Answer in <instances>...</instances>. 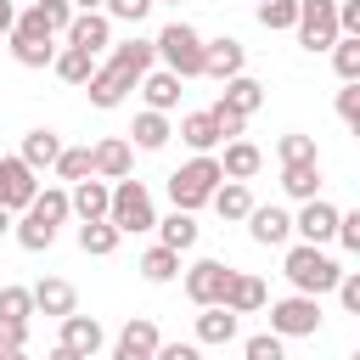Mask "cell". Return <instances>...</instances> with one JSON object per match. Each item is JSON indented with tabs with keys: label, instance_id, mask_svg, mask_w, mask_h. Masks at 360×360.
<instances>
[{
	"label": "cell",
	"instance_id": "4",
	"mask_svg": "<svg viewBox=\"0 0 360 360\" xmlns=\"http://www.w3.org/2000/svg\"><path fill=\"white\" fill-rule=\"evenodd\" d=\"M107 225H112L118 236H135V231H152V225H158L146 180H112V197H107Z\"/></svg>",
	"mask_w": 360,
	"mask_h": 360
},
{
	"label": "cell",
	"instance_id": "21",
	"mask_svg": "<svg viewBox=\"0 0 360 360\" xmlns=\"http://www.w3.org/2000/svg\"><path fill=\"white\" fill-rule=\"evenodd\" d=\"M107 197H112V186L90 174V180H79V186L68 191V208H73L79 219H107Z\"/></svg>",
	"mask_w": 360,
	"mask_h": 360
},
{
	"label": "cell",
	"instance_id": "3",
	"mask_svg": "<svg viewBox=\"0 0 360 360\" xmlns=\"http://www.w3.org/2000/svg\"><path fill=\"white\" fill-rule=\"evenodd\" d=\"M152 51H158L163 73H174L180 84L186 79H202V34L191 22H163L158 39H152Z\"/></svg>",
	"mask_w": 360,
	"mask_h": 360
},
{
	"label": "cell",
	"instance_id": "7",
	"mask_svg": "<svg viewBox=\"0 0 360 360\" xmlns=\"http://www.w3.org/2000/svg\"><path fill=\"white\" fill-rule=\"evenodd\" d=\"M298 45L304 51H332L338 45V0H298Z\"/></svg>",
	"mask_w": 360,
	"mask_h": 360
},
{
	"label": "cell",
	"instance_id": "37",
	"mask_svg": "<svg viewBox=\"0 0 360 360\" xmlns=\"http://www.w3.org/2000/svg\"><path fill=\"white\" fill-rule=\"evenodd\" d=\"M276 158H281V163H321L315 135H281V141H276Z\"/></svg>",
	"mask_w": 360,
	"mask_h": 360
},
{
	"label": "cell",
	"instance_id": "46",
	"mask_svg": "<svg viewBox=\"0 0 360 360\" xmlns=\"http://www.w3.org/2000/svg\"><path fill=\"white\" fill-rule=\"evenodd\" d=\"M332 236L343 242V253H360V208L354 214H338V231Z\"/></svg>",
	"mask_w": 360,
	"mask_h": 360
},
{
	"label": "cell",
	"instance_id": "55",
	"mask_svg": "<svg viewBox=\"0 0 360 360\" xmlns=\"http://www.w3.org/2000/svg\"><path fill=\"white\" fill-rule=\"evenodd\" d=\"M152 6H158V0H152ZM174 6H180V0H174Z\"/></svg>",
	"mask_w": 360,
	"mask_h": 360
},
{
	"label": "cell",
	"instance_id": "22",
	"mask_svg": "<svg viewBox=\"0 0 360 360\" xmlns=\"http://www.w3.org/2000/svg\"><path fill=\"white\" fill-rule=\"evenodd\" d=\"M135 90L146 96V112H169V107H180V79H174V73H163V68H152Z\"/></svg>",
	"mask_w": 360,
	"mask_h": 360
},
{
	"label": "cell",
	"instance_id": "36",
	"mask_svg": "<svg viewBox=\"0 0 360 360\" xmlns=\"http://www.w3.org/2000/svg\"><path fill=\"white\" fill-rule=\"evenodd\" d=\"M332 68H338L343 84H354V79H360V39L338 34V45H332Z\"/></svg>",
	"mask_w": 360,
	"mask_h": 360
},
{
	"label": "cell",
	"instance_id": "32",
	"mask_svg": "<svg viewBox=\"0 0 360 360\" xmlns=\"http://www.w3.org/2000/svg\"><path fill=\"white\" fill-rule=\"evenodd\" d=\"M28 214H34L39 225H51V231H56V225H62V219H68L73 208H68V191H62V186H45V191H34Z\"/></svg>",
	"mask_w": 360,
	"mask_h": 360
},
{
	"label": "cell",
	"instance_id": "20",
	"mask_svg": "<svg viewBox=\"0 0 360 360\" xmlns=\"http://www.w3.org/2000/svg\"><path fill=\"white\" fill-rule=\"evenodd\" d=\"M214 163H219L225 180H242V186H248V180L264 169V152H259L253 141H225V158H214Z\"/></svg>",
	"mask_w": 360,
	"mask_h": 360
},
{
	"label": "cell",
	"instance_id": "33",
	"mask_svg": "<svg viewBox=\"0 0 360 360\" xmlns=\"http://www.w3.org/2000/svg\"><path fill=\"white\" fill-rule=\"evenodd\" d=\"M118 242H124V236H118L107 219H84V225H79V253H90V259H107Z\"/></svg>",
	"mask_w": 360,
	"mask_h": 360
},
{
	"label": "cell",
	"instance_id": "23",
	"mask_svg": "<svg viewBox=\"0 0 360 360\" xmlns=\"http://www.w3.org/2000/svg\"><path fill=\"white\" fill-rule=\"evenodd\" d=\"M219 107H231V112H259L264 107V84L259 79H248V73H236V79H225V96H219Z\"/></svg>",
	"mask_w": 360,
	"mask_h": 360
},
{
	"label": "cell",
	"instance_id": "27",
	"mask_svg": "<svg viewBox=\"0 0 360 360\" xmlns=\"http://www.w3.org/2000/svg\"><path fill=\"white\" fill-rule=\"evenodd\" d=\"M281 191L298 202L321 197V163H281Z\"/></svg>",
	"mask_w": 360,
	"mask_h": 360
},
{
	"label": "cell",
	"instance_id": "9",
	"mask_svg": "<svg viewBox=\"0 0 360 360\" xmlns=\"http://www.w3.org/2000/svg\"><path fill=\"white\" fill-rule=\"evenodd\" d=\"M34 191H39V174H34L17 152H11V158H0V208H6V214H17V208L28 214Z\"/></svg>",
	"mask_w": 360,
	"mask_h": 360
},
{
	"label": "cell",
	"instance_id": "10",
	"mask_svg": "<svg viewBox=\"0 0 360 360\" xmlns=\"http://www.w3.org/2000/svg\"><path fill=\"white\" fill-rule=\"evenodd\" d=\"M68 22H73L68 0H34L28 11H17V34H34V39H56L68 34Z\"/></svg>",
	"mask_w": 360,
	"mask_h": 360
},
{
	"label": "cell",
	"instance_id": "25",
	"mask_svg": "<svg viewBox=\"0 0 360 360\" xmlns=\"http://www.w3.org/2000/svg\"><path fill=\"white\" fill-rule=\"evenodd\" d=\"M152 231H158V248H169V253H186V248H197V219H191V214H180V208H174L169 219H158Z\"/></svg>",
	"mask_w": 360,
	"mask_h": 360
},
{
	"label": "cell",
	"instance_id": "38",
	"mask_svg": "<svg viewBox=\"0 0 360 360\" xmlns=\"http://www.w3.org/2000/svg\"><path fill=\"white\" fill-rule=\"evenodd\" d=\"M298 22V0H259V28H292Z\"/></svg>",
	"mask_w": 360,
	"mask_h": 360
},
{
	"label": "cell",
	"instance_id": "2",
	"mask_svg": "<svg viewBox=\"0 0 360 360\" xmlns=\"http://www.w3.org/2000/svg\"><path fill=\"white\" fill-rule=\"evenodd\" d=\"M281 276L292 281V292H304V298H321V292H332V287H338L343 264H338L326 248L292 242V248H287V259H281Z\"/></svg>",
	"mask_w": 360,
	"mask_h": 360
},
{
	"label": "cell",
	"instance_id": "44",
	"mask_svg": "<svg viewBox=\"0 0 360 360\" xmlns=\"http://www.w3.org/2000/svg\"><path fill=\"white\" fill-rule=\"evenodd\" d=\"M208 112H214V129H219V141H242V129H248V118H242V112H231V107H219V101H214Z\"/></svg>",
	"mask_w": 360,
	"mask_h": 360
},
{
	"label": "cell",
	"instance_id": "8",
	"mask_svg": "<svg viewBox=\"0 0 360 360\" xmlns=\"http://www.w3.org/2000/svg\"><path fill=\"white\" fill-rule=\"evenodd\" d=\"M225 287H231V264H219V259H197V264L186 270V298H191L197 309H214V304L225 298Z\"/></svg>",
	"mask_w": 360,
	"mask_h": 360
},
{
	"label": "cell",
	"instance_id": "54",
	"mask_svg": "<svg viewBox=\"0 0 360 360\" xmlns=\"http://www.w3.org/2000/svg\"><path fill=\"white\" fill-rule=\"evenodd\" d=\"M0 360H28V354H22V349H11V354H0Z\"/></svg>",
	"mask_w": 360,
	"mask_h": 360
},
{
	"label": "cell",
	"instance_id": "1",
	"mask_svg": "<svg viewBox=\"0 0 360 360\" xmlns=\"http://www.w3.org/2000/svg\"><path fill=\"white\" fill-rule=\"evenodd\" d=\"M152 62H158L152 39H124V45H112V56H107V62L90 73V84H84L90 107H118V101L152 73Z\"/></svg>",
	"mask_w": 360,
	"mask_h": 360
},
{
	"label": "cell",
	"instance_id": "45",
	"mask_svg": "<svg viewBox=\"0 0 360 360\" xmlns=\"http://www.w3.org/2000/svg\"><path fill=\"white\" fill-rule=\"evenodd\" d=\"M332 292H338V304H343V309H349V315H360V270H343V276H338V287H332Z\"/></svg>",
	"mask_w": 360,
	"mask_h": 360
},
{
	"label": "cell",
	"instance_id": "19",
	"mask_svg": "<svg viewBox=\"0 0 360 360\" xmlns=\"http://www.w3.org/2000/svg\"><path fill=\"white\" fill-rule=\"evenodd\" d=\"M101 343H107V332H101V321H96V315H79V309H73V315H62V349H73V354H84V360H90Z\"/></svg>",
	"mask_w": 360,
	"mask_h": 360
},
{
	"label": "cell",
	"instance_id": "35",
	"mask_svg": "<svg viewBox=\"0 0 360 360\" xmlns=\"http://www.w3.org/2000/svg\"><path fill=\"white\" fill-rule=\"evenodd\" d=\"M135 270H141L146 281H158V287H163V281H174V276H180V253H169V248H146Z\"/></svg>",
	"mask_w": 360,
	"mask_h": 360
},
{
	"label": "cell",
	"instance_id": "29",
	"mask_svg": "<svg viewBox=\"0 0 360 360\" xmlns=\"http://www.w3.org/2000/svg\"><path fill=\"white\" fill-rule=\"evenodd\" d=\"M236 321H242V315H231V309H219V304L202 309V315H197V343H214V349L231 343V338H236Z\"/></svg>",
	"mask_w": 360,
	"mask_h": 360
},
{
	"label": "cell",
	"instance_id": "47",
	"mask_svg": "<svg viewBox=\"0 0 360 360\" xmlns=\"http://www.w3.org/2000/svg\"><path fill=\"white\" fill-rule=\"evenodd\" d=\"M338 118H343V124H360V79L338 90Z\"/></svg>",
	"mask_w": 360,
	"mask_h": 360
},
{
	"label": "cell",
	"instance_id": "39",
	"mask_svg": "<svg viewBox=\"0 0 360 360\" xmlns=\"http://www.w3.org/2000/svg\"><path fill=\"white\" fill-rule=\"evenodd\" d=\"M56 174L62 180H90V146H62V158H56Z\"/></svg>",
	"mask_w": 360,
	"mask_h": 360
},
{
	"label": "cell",
	"instance_id": "6",
	"mask_svg": "<svg viewBox=\"0 0 360 360\" xmlns=\"http://www.w3.org/2000/svg\"><path fill=\"white\" fill-rule=\"evenodd\" d=\"M270 332L276 338H315L321 332V298H304V292L276 298L270 304Z\"/></svg>",
	"mask_w": 360,
	"mask_h": 360
},
{
	"label": "cell",
	"instance_id": "43",
	"mask_svg": "<svg viewBox=\"0 0 360 360\" xmlns=\"http://www.w3.org/2000/svg\"><path fill=\"white\" fill-rule=\"evenodd\" d=\"M152 11V0H101V17L107 22H141Z\"/></svg>",
	"mask_w": 360,
	"mask_h": 360
},
{
	"label": "cell",
	"instance_id": "48",
	"mask_svg": "<svg viewBox=\"0 0 360 360\" xmlns=\"http://www.w3.org/2000/svg\"><path fill=\"white\" fill-rule=\"evenodd\" d=\"M28 343V321H6L0 315V354H11V349H22Z\"/></svg>",
	"mask_w": 360,
	"mask_h": 360
},
{
	"label": "cell",
	"instance_id": "11",
	"mask_svg": "<svg viewBox=\"0 0 360 360\" xmlns=\"http://www.w3.org/2000/svg\"><path fill=\"white\" fill-rule=\"evenodd\" d=\"M73 51H84V56H101V51H112V22L101 17V11H73V22H68V34H62Z\"/></svg>",
	"mask_w": 360,
	"mask_h": 360
},
{
	"label": "cell",
	"instance_id": "30",
	"mask_svg": "<svg viewBox=\"0 0 360 360\" xmlns=\"http://www.w3.org/2000/svg\"><path fill=\"white\" fill-rule=\"evenodd\" d=\"M11 56H17V68H51V62H56V45L11 28Z\"/></svg>",
	"mask_w": 360,
	"mask_h": 360
},
{
	"label": "cell",
	"instance_id": "12",
	"mask_svg": "<svg viewBox=\"0 0 360 360\" xmlns=\"http://www.w3.org/2000/svg\"><path fill=\"white\" fill-rule=\"evenodd\" d=\"M129 169H135V146L124 135H107V141L90 146V174L96 180H129Z\"/></svg>",
	"mask_w": 360,
	"mask_h": 360
},
{
	"label": "cell",
	"instance_id": "14",
	"mask_svg": "<svg viewBox=\"0 0 360 360\" xmlns=\"http://www.w3.org/2000/svg\"><path fill=\"white\" fill-rule=\"evenodd\" d=\"M158 321H146V315H129L124 321V332H118V343H112V360H152L158 354Z\"/></svg>",
	"mask_w": 360,
	"mask_h": 360
},
{
	"label": "cell",
	"instance_id": "18",
	"mask_svg": "<svg viewBox=\"0 0 360 360\" xmlns=\"http://www.w3.org/2000/svg\"><path fill=\"white\" fill-rule=\"evenodd\" d=\"M34 292V315H73L79 309V292H73V281H62V276H45L39 287H28Z\"/></svg>",
	"mask_w": 360,
	"mask_h": 360
},
{
	"label": "cell",
	"instance_id": "16",
	"mask_svg": "<svg viewBox=\"0 0 360 360\" xmlns=\"http://www.w3.org/2000/svg\"><path fill=\"white\" fill-rule=\"evenodd\" d=\"M292 231H298L309 248H321V242H332V231H338V208H332L326 197H309V202L292 214Z\"/></svg>",
	"mask_w": 360,
	"mask_h": 360
},
{
	"label": "cell",
	"instance_id": "42",
	"mask_svg": "<svg viewBox=\"0 0 360 360\" xmlns=\"http://www.w3.org/2000/svg\"><path fill=\"white\" fill-rule=\"evenodd\" d=\"M281 343H287V338H276V332H253V338L242 343V354H248V360H287Z\"/></svg>",
	"mask_w": 360,
	"mask_h": 360
},
{
	"label": "cell",
	"instance_id": "34",
	"mask_svg": "<svg viewBox=\"0 0 360 360\" xmlns=\"http://www.w3.org/2000/svg\"><path fill=\"white\" fill-rule=\"evenodd\" d=\"M51 68H56V79H62V84H90V73H96V56H84V51L62 45Z\"/></svg>",
	"mask_w": 360,
	"mask_h": 360
},
{
	"label": "cell",
	"instance_id": "49",
	"mask_svg": "<svg viewBox=\"0 0 360 360\" xmlns=\"http://www.w3.org/2000/svg\"><path fill=\"white\" fill-rule=\"evenodd\" d=\"M152 360H202V349H197V343H158Z\"/></svg>",
	"mask_w": 360,
	"mask_h": 360
},
{
	"label": "cell",
	"instance_id": "28",
	"mask_svg": "<svg viewBox=\"0 0 360 360\" xmlns=\"http://www.w3.org/2000/svg\"><path fill=\"white\" fill-rule=\"evenodd\" d=\"M208 202H214V214H219V219H248V208H253V191H248L242 180H219V191H214Z\"/></svg>",
	"mask_w": 360,
	"mask_h": 360
},
{
	"label": "cell",
	"instance_id": "53",
	"mask_svg": "<svg viewBox=\"0 0 360 360\" xmlns=\"http://www.w3.org/2000/svg\"><path fill=\"white\" fill-rule=\"evenodd\" d=\"M6 231H11V214H6V208H0V236H6Z\"/></svg>",
	"mask_w": 360,
	"mask_h": 360
},
{
	"label": "cell",
	"instance_id": "50",
	"mask_svg": "<svg viewBox=\"0 0 360 360\" xmlns=\"http://www.w3.org/2000/svg\"><path fill=\"white\" fill-rule=\"evenodd\" d=\"M17 28V0H0V34Z\"/></svg>",
	"mask_w": 360,
	"mask_h": 360
},
{
	"label": "cell",
	"instance_id": "31",
	"mask_svg": "<svg viewBox=\"0 0 360 360\" xmlns=\"http://www.w3.org/2000/svg\"><path fill=\"white\" fill-rule=\"evenodd\" d=\"M129 135H135V146H141V152H163L174 129H169V112H141Z\"/></svg>",
	"mask_w": 360,
	"mask_h": 360
},
{
	"label": "cell",
	"instance_id": "51",
	"mask_svg": "<svg viewBox=\"0 0 360 360\" xmlns=\"http://www.w3.org/2000/svg\"><path fill=\"white\" fill-rule=\"evenodd\" d=\"M45 360H84V354H73V349H62V343H56V349H51Z\"/></svg>",
	"mask_w": 360,
	"mask_h": 360
},
{
	"label": "cell",
	"instance_id": "52",
	"mask_svg": "<svg viewBox=\"0 0 360 360\" xmlns=\"http://www.w3.org/2000/svg\"><path fill=\"white\" fill-rule=\"evenodd\" d=\"M73 11H101V0H68Z\"/></svg>",
	"mask_w": 360,
	"mask_h": 360
},
{
	"label": "cell",
	"instance_id": "24",
	"mask_svg": "<svg viewBox=\"0 0 360 360\" xmlns=\"http://www.w3.org/2000/svg\"><path fill=\"white\" fill-rule=\"evenodd\" d=\"M17 158H22V163H28L34 174H39V169H56V158H62V141H56L51 129H28V135H22V152H17Z\"/></svg>",
	"mask_w": 360,
	"mask_h": 360
},
{
	"label": "cell",
	"instance_id": "17",
	"mask_svg": "<svg viewBox=\"0 0 360 360\" xmlns=\"http://www.w3.org/2000/svg\"><path fill=\"white\" fill-rule=\"evenodd\" d=\"M264 304H270L264 281H259V276H248V270H231V287H225L219 309H231V315H253V309H264Z\"/></svg>",
	"mask_w": 360,
	"mask_h": 360
},
{
	"label": "cell",
	"instance_id": "15",
	"mask_svg": "<svg viewBox=\"0 0 360 360\" xmlns=\"http://www.w3.org/2000/svg\"><path fill=\"white\" fill-rule=\"evenodd\" d=\"M248 236H253L259 248H281V242L292 236V214L276 208V202H264V208L253 202V208H248Z\"/></svg>",
	"mask_w": 360,
	"mask_h": 360
},
{
	"label": "cell",
	"instance_id": "26",
	"mask_svg": "<svg viewBox=\"0 0 360 360\" xmlns=\"http://www.w3.org/2000/svg\"><path fill=\"white\" fill-rule=\"evenodd\" d=\"M180 141L197 152V158H208L214 146H219V129H214V112H186L180 118Z\"/></svg>",
	"mask_w": 360,
	"mask_h": 360
},
{
	"label": "cell",
	"instance_id": "13",
	"mask_svg": "<svg viewBox=\"0 0 360 360\" xmlns=\"http://www.w3.org/2000/svg\"><path fill=\"white\" fill-rule=\"evenodd\" d=\"M242 68H248V45H242V39H231V34H225V39H202V73H208V79L225 84V79H236Z\"/></svg>",
	"mask_w": 360,
	"mask_h": 360
},
{
	"label": "cell",
	"instance_id": "40",
	"mask_svg": "<svg viewBox=\"0 0 360 360\" xmlns=\"http://www.w3.org/2000/svg\"><path fill=\"white\" fill-rule=\"evenodd\" d=\"M17 242H22L28 253H45V248L56 242V231H51V225H39L34 214H22V225H17Z\"/></svg>",
	"mask_w": 360,
	"mask_h": 360
},
{
	"label": "cell",
	"instance_id": "5",
	"mask_svg": "<svg viewBox=\"0 0 360 360\" xmlns=\"http://www.w3.org/2000/svg\"><path fill=\"white\" fill-rule=\"evenodd\" d=\"M219 180H225V174H219L214 158H191V163H180V169L169 174V197H174L180 214H197V208L219 191Z\"/></svg>",
	"mask_w": 360,
	"mask_h": 360
},
{
	"label": "cell",
	"instance_id": "41",
	"mask_svg": "<svg viewBox=\"0 0 360 360\" xmlns=\"http://www.w3.org/2000/svg\"><path fill=\"white\" fill-rule=\"evenodd\" d=\"M0 315L6 321H28L34 315V292L28 287H0Z\"/></svg>",
	"mask_w": 360,
	"mask_h": 360
}]
</instances>
